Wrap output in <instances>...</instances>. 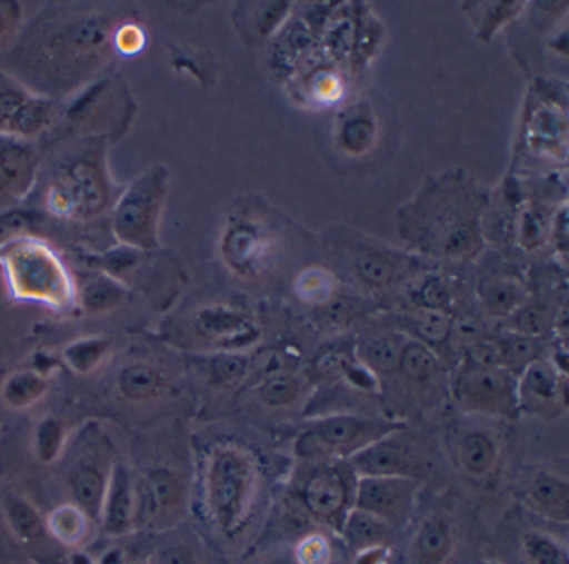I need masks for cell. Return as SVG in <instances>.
I'll list each match as a JSON object with an SVG mask.
<instances>
[{
	"instance_id": "cell-1",
	"label": "cell",
	"mask_w": 569,
	"mask_h": 564,
	"mask_svg": "<svg viewBox=\"0 0 569 564\" xmlns=\"http://www.w3.org/2000/svg\"><path fill=\"white\" fill-rule=\"evenodd\" d=\"M114 29L98 10L58 7L28 29L12 60L16 73L44 99L71 92L106 62Z\"/></svg>"
},
{
	"instance_id": "cell-2",
	"label": "cell",
	"mask_w": 569,
	"mask_h": 564,
	"mask_svg": "<svg viewBox=\"0 0 569 564\" xmlns=\"http://www.w3.org/2000/svg\"><path fill=\"white\" fill-rule=\"evenodd\" d=\"M485 196L462 176L448 174L421 189L401 210V234L426 254L468 260L482 247Z\"/></svg>"
},
{
	"instance_id": "cell-3",
	"label": "cell",
	"mask_w": 569,
	"mask_h": 564,
	"mask_svg": "<svg viewBox=\"0 0 569 564\" xmlns=\"http://www.w3.org/2000/svg\"><path fill=\"white\" fill-rule=\"evenodd\" d=\"M261 486V469L241 444L211 447L202 467V499L212 526L236 537L248 526Z\"/></svg>"
},
{
	"instance_id": "cell-4",
	"label": "cell",
	"mask_w": 569,
	"mask_h": 564,
	"mask_svg": "<svg viewBox=\"0 0 569 564\" xmlns=\"http://www.w3.org/2000/svg\"><path fill=\"white\" fill-rule=\"evenodd\" d=\"M0 267L9 294L18 303L38 304L56 313L78 306V287L58 250L38 237H14L0 246Z\"/></svg>"
},
{
	"instance_id": "cell-5",
	"label": "cell",
	"mask_w": 569,
	"mask_h": 564,
	"mask_svg": "<svg viewBox=\"0 0 569 564\" xmlns=\"http://www.w3.org/2000/svg\"><path fill=\"white\" fill-rule=\"evenodd\" d=\"M98 144L66 157L46 189V207L62 219H82L102 212L111 202V179Z\"/></svg>"
},
{
	"instance_id": "cell-6",
	"label": "cell",
	"mask_w": 569,
	"mask_h": 564,
	"mask_svg": "<svg viewBox=\"0 0 569 564\" xmlns=\"http://www.w3.org/2000/svg\"><path fill=\"white\" fill-rule=\"evenodd\" d=\"M405 424L368 414L335 413L316 417L296 441L299 457L315 463L349 461L376 441L405 429Z\"/></svg>"
},
{
	"instance_id": "cell-7",
	"label": "cell",
	"mask_w": 569,
	"mask_h": 564,
	"mask_svg": "<svg viewBox=\"0 0 569 564\" xmlns=\"http://www.w3.org/2000/svg\"><path fill=\"white\" fill-rule=\"evenodd\" d=\"M168 194V172L154 166L139 176L116 202L112 232L122 246L146 250L159 247V220Z\"/></svg>"
},
{
	"instance_id": "cell-8",
	"label": "cell",
	"mask_w": 569,
	"mask_h": 564,
	"mask_svg": "<svg viewBox=\"0 0 569 564\" xmlns=\"http://www.w3.org/2000/svg\"><path fill=\"white\" fill-rule=\"evenodd\" d=\"M356 476L348 461L318 463L302 477L298 499L308 516L335 531L355 506Z\"/></svg>"
},
{
	"instance_id": "cell-9",
	"label": "cell",
	"mask_w": 569,
	"mask_h": 564,
	"mask_svg": "<svg viewBox=\"0 0 569 564\" xmlns=\"http://www.w3.org/2000/svg\"><path fill=\"white\" fill-rule=\"evenodd\" d=\"M136 530H168L184 517L188 484L171 466H149L134 477Z\"/></svg>"
},
{
	"instance_id": "cell-10",
	"label": "cell",
	"mask_w": 569,
	"mask_h": 564,
	"mask_svg": "<svg viewBox=\"0 0 569 564\" xmlns=\"http://www.w3.org/2000/svg\"><path fill=\"white\" fill-rule=\"evenodd\" d=\"M516 379L505 367H471L461 364L451 379V393L465 413L492 417L518 416Z\"/></svg>"
},
{
	"instance_id": "cell-11",
	"label": "cell",
	"mask_w": 569,
	"mask_h": 564,
	"mask_svg": "<svg viewBox=\"0 0 569 564\" xmlns=\"http://www.w3.org/2000/svg\"><path fill=\"white\" fill-rule=\"evenodd\" d=\"M89 439H82L78 446V454L68 467L66 481L71 493L72 503L89 514L94 523H99L106 487L111 476L112 454L111 443L101 436V433L89 427Z\"/></svg>"
},
{
	"instance_id": "cell-12",
	"label": "cell",
	"mask_w": 569,
	"mask_h": 564,
	"mask_svg": "<svg viewBox=\"0 0 569 564\" xmlns=\"http://www.w3.org/2000/svg\"><path fill=\"white\" fill-rule=\"evenodd\" d=\"M421 481L405 476H359L355 487V507L379 517L389 526L409 520L418 499Z\"/></svg>"
},
{
	"instance_id": "cell-13",
	"label": "cell",
	"mask_w": 569,
	"mask_h": 564,
	"mask_svg": "<svg viewBox=\"0 0 569 564\" xmlns=\"http://www.w3.org/2000/svg\"><path fill=\"white\" fill-rule=\"evenodd\" d=\"M52 116L51 100L0 72V136L29 140L51 126Z\"/></svg>"
},
{
	"instance_id": "cell-14",
	"label": "cell",
	"mask_w": 569,
	"mask_h": 564,
	"mask_svg": "<svg viewBox=\"0 0 569 564\" xmlns=\"http://www.w3.org/2000/svg\"><path fill=\"white\" fill-rule=\"evenodd\" d=\"M519 413L556 419L568 409L566 374L549 360L536 359L518 376L516 383Z\"/></svg>"
},
{
	"instance_id": "cell-15",
	"label": "cell",
	"mask_w": 569,
	"mask_h": 564,
	"mask_svg": "<svg viewBox=\"0 0 569 564\" xmlns=\"http://www.w3.org/2000/svg\"><path fill=\"white\" fill-rule=\"evenodd\" d=\"M192 334L218 353H234L258 339L254 320L231 304H208L199 307L191 320Z\"/></svg>"
},
{
	"instance_id": "cell-16",
	"label": "cell",
	"mask_w": 569,
	"mask_h": 564,
	"mask_svg": "<svg viewBox=\"0 0 569 564\" xmlns=\"http://www.w3.org/2000/svg\"><path fill=\"white\" fill-rule=\"evenodd\" d=\"M389 434L348 461L356 476L418 477L422 461L418 447L405 439L401 433ZM419 479V477H418Z\"/></svg>"
},
{
	"instance_id": "cell-17",
	"label": "cell",
	"mask_w": 569,
	"mask_h": 564,
	"mask_svg": "<svg viewBox=\"0 0 569 564\" xmlns=\"http://www.w3.org/2000/svg\"><path fill=\"white\" fill-rule=\"evenodd\" d=\"M349 239L345 247L346 263L359 283L368 289H388L405 273V259L382 244L359 237Z\"/></svg>"
},
{
	"instance_id": "cell-18",
	"label": "cell",
	"mask_w": 569,
	"mask_h": 564,
	"mask_svg": "<svg viewBox=\"0 0 569 564\" xmlns=\"http://www.w3.org/2000/svg\"><path fill=\"white\" fill-rule=\"evenodd\" d=\"M38 166L29 140L0 136V209L14 206L31 190Z\"/></svg>"
},
{
	"instance_id": "cell-19",
	"label": "cell",
	"mask_w": 569,
	"mask_h": 564,
	"mask_svg": "<svg viewBox=\"0 0 569 564\" xmlns=\"http://www.w3.org/2000/svg\"><path fill=\"white\" fill-rule=\"evenodd\" d=\"M98 524L109 537H124L136 531V481L121 461L112 464Z\"/></svg>"
},
{
	"instance_id": "cell-20",
	"label": "cell",
	"mask_w": 569,
	"mask_h": 564,
	"mask_svg": "<svg viewBox=\"0 0 569 564\" xmlns=\"http://www.w3.org/2000/svg\"><path fill=\"white\" fill-rule=\"evenodd\" d=\"M526 506L555 523H568L569 520V484L566 477L551 471H538L529 477L522 489Z\"/></svg>"
},
{
	"instance_id": "cell-21",
	"label": "cell",
	"mask_w": 569,
	"mask_h": 564,
	"mask_svg": "<svg viewBox=\"0 0 569 564\" xmlns=\"http://www.w3.org/2000/svg\"><path fill=\"white\" fill-rule=\"evenodd\" d=\"M269 246L264 237L258 236L248 226H234L222 240V257L228 267L242 277H254L264 270L269 260Z\"/></svg>"
},
{
	"instance_id": "cell-22",
	"label": "cell",
	"mask_w": 569,
	"mask_h": 564,
	"mask_svg": "<svg viewBox=\"0 0 569 564\" xmlns=\"http://www.w3.org/2000/svg\"><path fill=\"white\" fill-rule=\"evenodd\" d=\"M119 396L131 403L161 399L171 389L169 377L154 364L131 363L119 370L116 379Z\"/></svg>"
},
{
	"instance_id": "cell-23",
	"label": "cell",
	"mask_w": 569,
	"mask_h": 564,
	"mask_svg": "<svg viewBox=\"0 0 569 564\" xmlns=\"http://www.w3.org/2000/svg\"><path fill=\"white\" fill-rule=\"evenodd\" d=\"M392 530L395 527L389 526L379 517L352 506L348 516L345 517L339 534H341L349 550L355 551L356 554H361L365 551L376 550V547L388 546Z\"/></svg>"
},
{
	"instance_id": "cell-24",
	"label": "cell",
	"mask_w": 569,
	"mask_h": 564,
	"mask_svg": "<svg viewBox=\"0 0 569 564\" xmlns=\"http://www.w3.org/2000/svg\"><path fill=\"white\" fill-rule=\"evenodd\" d=\"M44 517L49 536L54 537L59 544L69 550H79L84 546L96 524L89 514L72 501L59 504Z\"/></svg>"
},
{
	"instance_id": "cell-25",
	"label": "cell",
	"mask_w": 569,
	"mask_h": 564,
	"mask_svg": "<svg viewBox=\"0 0 569 564\" xmlns=\"http://www.w3.org/2000/svg\"><path fill=\"white\" fill-rule=\"evenodd\" d=\"M455 547V531L448 520L431 516L422 521L412 541V556L418 564H445Z\"/></svg>"
},
{
	"instance_id": "cell-26",
	"label": "cell",
	"mask_w": 569,
	"mask_h": 564,
	"mask_svg": "<svg viewBox=\"0 0 569 564\" xmlns=\"http://www.w3.org/2000/svg\"><path fill=\"white\" fill-rule=\"evenodd\" d=\"M479 303L489 316L511 317L526 303V290L519 280L508 276H491L479 280Z\"/></svg>"
},
{
	"instance_id": "cell-27",
	"label": "cell",
	"mask_w": 569,
	"mask_h": 564,
	"mask_svg": "<svg viewBox=\"0 0 569 564\" xmlns=\"http://www.w3.org/2000/svg\"><path fill=\"white\" fill-rule=\"evenodd\" d=\"M458 466L471 479H482L491 473L498 461V444L482 431H471L459 439Z\"/></svg>"
},
{
	"instance_id": "cell-28",
	"label": "cell",
	"mask_w": 569,
	"mask_h": 564,
	"mask_svg": "<svg viewBox=\"0 0 569 564\" xmlns=\"http://www.w3.org/2000/svg\"><path fill=\"white\" fill-rule=\"evenodd\" d=\"M6 521L14 536L21 543H38L48 534L46 517L39 513L38 507L18 493H8L2 501Z\"/></svg>"
},
{
	"instance_id": "cell-29",
	"label": "cell",
	"mask_w": 569,
	"mask_h": 564,
	"mask_svg": "<svg viewBox=\"0 0 569 564\" xmlns=\"http://www.w3.org/2000/svg\"><path fill=\"white\" fill-rule=\"evenodd\" d=\"M48 377L39 370H18L0 387V399L9 409L24 410L38 404L48 394Z\"/></svg>"
},
{
	"instance_id": "cell-30",
	"label": "cell",
	"mask_w": 569,
	"mask_h": 564,
	"mask_svg": "<svg viewBox=\"0 0 569 564\" xmlns=\"http://www.w3.org/2000/svg\"><path fill=\"white\" fill-rule=\"evenodd\" d=\"M126 297H128V289L124 283L102 274L82 287L81 294H78V304H81L86 313L102 314L121 306Z\"/></svg>"
},
{
	"instance_id": "cell-31",
	"label": "cell",
	"mask_w": 569,
	"mask_h": 564,
	"mask_svg": "<svg viewBox=\"0 0 569 564\" xmlns=\"http://www.w3.org/2000/svg\"><path fill=\"white\" fill-rule=\"evenodd\" d=\"M406 343H408V339L405 336H399V334L375 337L369 343L362 344L358 353L359 360L375 376L376 374L395 373V370H398L399 359H401Z\"/></svg>"
},
{
	"instance_id": "cell-32",
	"label": "cell",
	"mask_w": 569,
	"mask_h": 564,
	"mask_svg": "<svg viewBox=\"0 0 569 564\" xmlns=\"http://www.w3.org/2000/svg\"><path fill=\"white\" fill-rule=\"evenodd\" d=\"M68 427L58 416H46L39 420L32 436V449L42 464H52L66 453Z\"/></svg>"
},
{
	"instance_id": "cell-33",
	"label": "cell",
	"mask_w": 569,
	"mask_h": 564,
	"mask_svg": "<svg viewBox=\"0 0 569 564\" xmlns=\"http://www.w3.org/2000/svg\"><path fill=\"white\" fill-rule=\"evenodd\" d=\"M109 350H111V340L108 337L89 336L68 344L62 357H64L69 369L86 376V374L94 373L101 366Z\"/></svg>"
},
{
	"instance_id": "cell-34",
	"label": "cell",
	"mask_w": 569,
	"mask_h": 564,
	"mask_svg": "<svg viewBox=\"0 0 569 564\" xmlns=\"http://www.w3.org/2000/svg\"><path fill=\"white\" fill-rule=\"evenodd\" d=\"M251 360L239 353H216L206 359L202 374L216 387L238 386L248 376Z\"/></svg>"
},
{
	"instance_id": "cell-35",
	"label": "cell",
	"mask_w": 569,
	"mask_h": 564,
	"mask_svg": "<svg viewBox=\"0 0 569 564\" xmlns=\"http://www.w3.org/2000/svg\"><path fill=\"white\" fill-rule=\"evenodd\" d=\"M409 327L425 346H442L451 337L452 317L448 310L416 309L409 316Z\"/></svg>"
},
{
	"instance_id": "cell-36",
	"label": "cell",
	"mask_w": 569,
	"mask_h": 564,
	"mask_svg": "<svg viewBox=\"0 0 569 564\" xmlns=\"http://www.w3.org/2000/svg\"><path fill=\"white\" fill-rule=\"evenodd\" d=\"M398 370L406 379L426 383L438 373V359L431 347L425 346L419 340L409 339L402 349Z\"/></svg>"
},
{
	"instance_id": "cell-37",
	"label": "cell",
	"mask_w": 569,
	"mask_h": 564,
	"mask_svg": "<svg viewBox=\"0 0 569 564\" xmlns=\"http://www.w3.org/2000/svg\"><path fill=\"white\" fill-rule=\"evenodd\" d=\"M305 389V380L295 373L278 374V376L262 379L259 384V399L266 406L281 409V407L291 406L301 397Z\"/></svg>"
},
{
	"instance_id": "cell-38",
	"label": "cell",
	"mask_w": 569,
	"mask_h": 564,
	"mask_svg": "<svg viewBox=\"0 0 569 564\" xmlns=\"http://www.w3.org/2000/svg\"><path fill=\"white\" fill-rule=\"evenodd\" d=\"M501 353V366L518 379L519 374L539 359L538 340L535 337L512 333L506 339L498 340Z\"/></svg>"
},
{
	"instance_id": "cell-39",
	"label": "cell",
	"mask_w": 569,
	"mask_h": 564,
	"mask_svg": "<svg viewBox=\"0 0 569 564\" xmlns=\"http://www.w3.org/2000/svg\"><path fill=\"white\" fill-rule=\"evenodd\" d=\"M296 294L302 303L322 306L338 294V280L329 270L311 267L299 274L296 280Z\"/></svg>"
},
{
	"instance_id": "cell-40",
	"label": "cell",
	"mask_w": 569,
	"mask_h": 564,
	"mask_svg": "<svg viewBox=\"0 0 569 564\" xmlns=\"http://www.w3.org/2000/svg\"><path fill=\"white\" fill-rule=\"evenodd\" d=\"M521 551L528 564H569L565 544L538 531H529L522 536Z\"/></svg>"
},
{
	"instance_id": "cell-41",
	"label": "cell",
	"mask_w": 569,
	"mask_h": 564,
	"mask_svg": "<svg viewBox=\"0 0 569 564\" xmlns=\"http://www.w3.org/2000/svg\"><path fill=\"white\" fill-rule=\"evenodd\" d=\"M511 319L516 334L538 339L548 329L549 323H551V313H549V307L545 306V304H531V306L522 304L512 314Z\"/></svg>"
},
{
	"instance_id": "cell-42",
	"label": "cell",
	"mask_w": 569,
	"mask_h": 564,
	"mask_svg": "<svg viewBox=\"0 0 569 564\" xmlns=\"http://www.w3.org/2000/svg\"><path fill=\"white\" fill-rule=\"evenodd\" d=\"M418 309H442L446 310L451 303V289L448 284L438 276H429L422 279V283L416 287L412 293Z\"/></svg>"
},
{
	"instance_id": "cell-43",
	"label": "cell",
	"mask_w": 569,
	"mask_h": 564,
	"mask_svg": "<svg viewBox=\"0 0 569 564\" xmlns=\"http://www.w3.org/2000/svg\"><path fill=\"white\" fill-rule=\"evenodd\" d=\"M331 543L325 534L311 533L299 541L295 551L296 564H329L331 563Z\"/></svg>"
},
{
	"instance_id": "cell-44",
	"label": "cell",
	"mask_w": 569,
	"mask_h": 564,
	"mask_svg": "<svg viewBox=\"0 0 569 564\" xmlns=\"http://www.w3.org/2000/svg\"><path fill=\"white\" fill-rule=\"evenodd\" d=\"M355 314L356 304L339 294H336L322 306H318V320L328 329H341V327L348 326Z\"/></svg>"
},
{
	"instance_id": "cell-45",
	"label": "cell",
	"mask_w": 569,
	"mask_h": 564,
	"mask_svg": "<svg viewBox=\"0 0 569 564\" xmlns=\"http://www.w3.org/2000/svg\"><path fill=\"white\" fill-rule=\"evenodd\" d=\"M146 42H148V36L136 22L121 23L112 33V49H116L119 56H138L144 49Z\"/></svg>"
},
{
	"instance_id": "cell-46",
	"label": "cell",
	"mask_w": 569,
	"mask_h": 564,
	"mask_svg": "<svg viewBox=\"0 0 569 564\" xmlns=\"http://www.w3.org/2000/svg\"><path fill=\"white\" fill-rule=\"evenodd\" d=\"M462 364L471 367H502L498 343L481 339L465 350Z\"/></svg>"
},
{
	"instance_id": "cell-47",
	"label": "cell",
	"mask_w": 569,
	"mask_h": 564,
	"mask_svg": "<svg viewBox=\"0 0 569 564\" xmlns=\"http://www.w3.org/2000/svg\"><path fill=\"white\" fill-rule=\"evenodd\" d=\"M151 564H199L198 556L191 547L174 544V546L164 547L156 553V556L149 561Z\"/></svg>"
},
{
	"instance_id": "cell-48",
	"label": "cell",
	"mask_w": 569,
	"mask_h": 564,
	"mask_svg": "<svg viewBox=\"0 0 569 564\" xmlns=\"http://www.w3.org/2000/svg\"><path fill=\"white\" fill-rule=\"evenodd\" d=\"M368 120L355 119L349 120L348 126L345 127V144L348 149L361 150L366 144L371 139V127H368Z\"/></svg>"
},
{
	"instance_id": "cell-49",
	"label": "cell",
	"mask_w": 569,
	"mask_h": 564,
	"mask_svg": "<svg viewBox=\"0 0 569 564\" xmlns=\"http://www.w3.org/2000/svg\"><path fill=\"white\" fill-rule=\"evenodd\" d=\"M16 17H18V7L12 3L0 6V42H4L6 37L14 29Z\"/></svg>"
},
{
	"instance_id": "cell-50",
	"label": "cell",
	"mask_w": 569,
	"mask_h": 564,
	"mask_svg": "<svg viewBox=\"0 0 569 564\" xmlns=\"http://www.w3.org/2000/svg\"><path fill=\"white\" fill-rule=\"evenodd\" d=\"M96 564H128V557L122 547L111 546L96 560Z\"/></svg>"
},
{
	"instance_id": "cell-51",
	"label": "cell",
	"mask_w": 569,
	"mask_h": 564,
	"mask_svg": "<svg viewBox=\"0 0 569 564\" xmlns=\"http://www.w3.org/2000/svg\"><path fill=\"white\" fill-rule=\"evenodd\" d=\"M69 564H96V560L79 547V550H72V553L69 554Z\"/></svg>"
},
{
	"instance_id": "cell-52",
	"label": "cell",
	"mask_w": 569,
	"mask_h": 564,
	"mask_svg": "<svg viewBox=\"0 0 569 564\" xmlns=\"http://www.w3.org/2000/svg\"><path fill=\"white\" fill-rule=\"evenodd\" d=\"M128 564H151L149 561H136V563H128Z\"/></svg>"
}]
</instances>
